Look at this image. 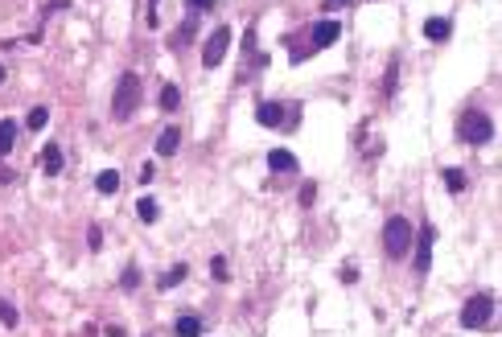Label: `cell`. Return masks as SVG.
<instances>
[{
	"instance_id": "6da1fadb",
	"label": "cell",
	"mask_w": 502,
	"mask_h": 337,
	"mask_svg": "<svg viewBox=\"0 0 502 337\" xmlns=\"http://www.w3.org/2000/svg\"><path fill=\"white\" fill-rule=\"evenodd\" d=\"M140 99H144L140 74H136V70H124V74H119V82H115V91H111V119H115V124L132 119V111L140 107Z\"/></svg>"
},
{
	"instance_id": "7a4b0ae2",
	"label": "cell",
	"mask_w": 502,
	"mask_h": 337,
	"mask_svg": "<svg viewBox=\"0 0 502 337\" xmlns=\"http://www.w3.org/2000/svg\"><path fill=\"white\" fill-rule=\"evenodd\" d=\"M412 239H416V231H412V222L404 214H391L383 222V251H387V259H408L412 255Z\"/></svg>"
},
{
	"instance_id": "3957f363",
	"label": "cell",
	"mask_w": 502,
	"mask_h": 337,
	"mask_svg": "<svg viewBox=\"0 0 502 337\" xmlns=\"http://www.w3.org/2000/svg\"><path fill=\"white\" fill-rule=\"evenodd\" d=\"M457 136L466 140V144H490V136H494V119L486 115V111H466L461 119H457Z\"/></svg>"
},
{
	"instance_id": "277c9868",
	"label": "cell",
	"mask_w": 502,
	"mask_h": 337,
	"mask_svg": "<svg viewBox=\"0 0 502 337\" xmlns=\"http://www.w3.org/2000/svg\"><path fill=\"white\" fill-rule=\"evenodd\" d=\"M494 317V297L490 292H474L461 309V329H486Z\"/></svg>"
},
{
	"instance_id": "5b68a950",
	"label": "cell",
	"mask_w": 502,
	"mask_h": 337,
	"mask_svg": "<svg viewBox=\"0 0 502 337\" xmlns=\"http://www.w3.org/2000/svg\"><path fill=\"white\" fill-rule=\"evenodd\" d=\"M433 247H437V226H433V222H424V226H420V235L412 239V268H416L420 276L433 268Z\"/></svg>"
},
{
	"instance_id": "8992f818",
	"label": "cell",
	"mask_w": 502,
	"mask_h": 337,
	"mask_svg": "<svg viewBox=\"0 0 502 337\" xmlns=\"http://www.w3.org/2000/svg\"><path fill=\"white\" fill-rule=\"evenodd\" d=\"M227 45H231V29H227V25H214V33H210L206 45H202V66H206V70H218L223 58H227Z\"/></svg>"
},
{
	"instance_id": "52a82bcc",
	"label": "cell",
	"mask_w": 502,
	"mask_h": 337,
	"mask_svg": "<svg viewBox=\"0 0 502 337\" xmlns=\"http://www.w3.org/2000/svg\"><path fill=\"white\" fill-rule=\"evenodd\" d=\"M342 37V21H317L309 33V49H330Z\"/></svg>"
},
{
	"instance_id": "ba28073f",
	"label": "cell",
	"mask_w": 502,
	"mask_h": 337,
	"mask_svg": "<svg viewBox=\"0 0 502 337\" xmlns=\"http://www.w3.org/2000/svg\"><path fill=\"white\" fill-rule=\"evenodd\" d=\"M255 119H260L264 128H284V124H288V103H272V99H268V103L255 107Z\"/></svg>"
},
{
	"instance_id": "9c48e42d",
	"label": "cell",
	"mask_w": 502,
	"mask_h": 337,
	"mask_svg": "<svg viewBox=\"0 0 502 337\" xmlns=\"http://www.w3.org/2000/svg\"><path fill=\"white\" fill-rule=\"evenodd\" d=\"M37 165H41L45 177H58V173H62V148H58V144H45V148L37 152Z\"/></svg>"
},
{
	"instance_id": "30bf717a",
	"label": "cell",
	"mask_w": 502,
	"mask_h": 337,
	"mask_svg": "<svg viewBox=\"0 0 502 337\" xmlns=\"http://www.w3.org/2000/svg\"><path fill=\"white\" fill-rule=\"evenodd\" d=\"M424 37L429 41H449L453 37V21L449 16H429L424 21Z\"/></svg>"
},
{
	"instance_id": "8fae6325",
	"label": "cell",
	"mask_w": 502,
	"mask_h": 337,
	"mask_svg": "<svg viewBox=\"0 0 502 337\" xmlns=\"http://www.w3.org/2000/svg\"><path fill=\"white\" fill-rule=\"evenodd\" d=\"M177 148H181V132H177V124H169L157 136V156H177Z\"/></svg>"
},
{
	"instance_id": "7c38bea8",
	"label": "cell",
	"mask_w": 502,
	"mask_h": 337,
	"mask_svg": "<svg viewBox=\"0 0 502 337\" xmlns=\"http://www.w3.org/2000/svg\"><path fill=\"white\" fill-rule=\"evenodd\" d=\"M268 169H272V173H297L301 165H297V156H293L288 148H272V152H268Z\"/></svg>"
},
{
	"instance_id": "4fadbf2b",
	"label": "cell",
	"mask_w": 502,
	"mask_h": 337,
	"mask_svg": "<svg viewBox=\"0 0 502 337\" xmlns=\"http://www.w3.org/2000/svg\"><path fill=\"white\" fill-rule=\"evenodd\" d=\"M173 337H202V317L198 313H181L173 321Z\"/></svg>"
},
{
	"instance_id": "5bb4252c",
	"label": "cell",
	"mask_w": 502,
	"mask_h": 337,
	"mask_svg": "<svg viewBox=\"0 0 502 337\" xmlns=\"http://www.w3.org/2000/svg\"><path fill=\"white\" fill-rule=\"evenodd\" d=\"M194 33H198V21H194V16H185V21H181V29L169 37V49H185V45L194 41Z\"/></svg>"
},
{
	"instance_id": "9a60e30c",
	"label": "cell",
	"mask_w": 502,
	"mask_h": 337,
	"mask_svg": "<svg viewBox=\"0 0 502 337\" xmlns=\"http://www.w3.org/2000/svg\"><path fill=\"white\" fill-rule=\"evenodd\" d=\"M396 91H400V58L387 62V74H383V99H396Z\"/></svg>"
},
{
	"instance_id": "2e32d148",
	"label": "cell",
	"mask_w": 502,
	"mask_h": 337,
	"mask_svg": "<svg viewBox=\"0 0 502 337\" xmlns=\"http://www.w3.org/2000/svg\"><path fill=\"white\" fill-rule=\"evenodd\" d=\"M177 107H181V91H177V82H165V86H161V111L173 115Z\"/></svg>"
},
{
	"instance_id": "e0dca14e",
	"label": "cell",
	"mask_w": 502,
	"mask_h": 337,
	"mask_svg": "<svg viewBox=\"0 0 502 337\" xmlns=\"http://www.w3.org/2000/svg\"><path fill=\"white\" fill-rule=\"evenodd\" d=\"M95 189H99L103 198H111V194L119 189V173H115V169H103V173L95 177Z\"/></svg>"
},
{
	"instance_id": "ac0fdd59",
	"label": "cell",
	"mask_w": 502,
	"mask_h": 337,
	"mask_svg": "<svg viewBox=\"0 0 502 337\" xmlns=\"http://www.w3.org/2000/svg\"><path fill=\"white\" fill-rule=\"evenodd\" d=\"M185 276H190V268H185V264H173V268H169V272H165V276L157 280V288H165V292H169V288H177V284H181Z\"/></svg>"
},
{
	"instance_id": "d6986e66",
	"label": "cell",
	"mask_w": 502,
	"mask_h": 337,
	"mask_svg": "<svg viewBox=\"0 0 502 337\" xmlns=\"http://www.w3.org/2000/svg\"><path fill=\"white\" fill-rule=\"evenodd\" d=\"M16 148V124L12 119H0V156H8Z\"/></svg>"
},
{
	"instance_id": "ffe728a7",
	"label": "cell",
	"mask_w": 502,
	"mask_h": 337,
	"mask_svg": "<svg viewBox=\"0 0 502 337\" xmlns=\"http://www.w3.org/2000/svg\"><path fill=\"white\" fill-rule=\"evenodd\" d=\"M441 177H445V189H449V194H466V185H470V177H466L461 169H445Z\"/></svg>"
},
{
	"instance_id": "44dd1931",
	"label": "cell",
	"mask_w": 502,
	"mask_h": 337,
	"mask_svg": "<svg viewBox=\"0 0 502 337\" xmlns=\"http://www.w3.org/2000/svg\"><path fill=\"white\" fill-rule=\"evenodd\" d=\"M157 214H161V206H157L152 198H140V202H136V218H140L144 226H152V222H157Z\"/></svg>"
},
{
	"instance_id": "7402d4cb",
	"label": "cell",
	"mask_w": 502,
	"mask_h": 337,
	"mask_svg": "<svg viewBox=\"0 0 502 337\" xmlns=\"http://www.w3.org/2000/svg\"><path fill=\"white\" fill-rule=\"evenodd\" d=\"M0 325H4V329H16V325H21V313H16V305H8L4 297H0Z\"/></svg>"
},
{
	"instance_id": "603a6c76",
	"label": "cell",
	"mask_w": 502,
	"mask_h": 337,
	"mask_svg": "<svg viewBox=\"0 0 502 337\" xmlns=\"http://www.w3.org/2000/svg\"><path fill=\"white\" fill-rule=\"evenodd\" d=\"M45 124H49V107H33L29 119H25V128H33V132H41Z\"/></svg>"
},
{
	"instance_id": "cb8c5ba5",
	"label": "cell",
	"mask_w": 502,
	"mask_h": 337,
	"mask_svg": "<svg viewBox=\"0 0 502 337\" xmlns=\"http://www.w3.org/2000/svg\"><path fill=\"white\" fill-rule=\"evenodd\" d=\"M136 284H140V272H136V264H128V268H124V276H119V288H124V292H132Z\"/></svg>"
},
{
	"instance_id": "d4e9b609",
	"label": "cell",
	"mask_w": 502,
	"mask_h": 337,
	"mask_svg": "<svg viewBox=\"0 0 502 337\" xmlns=\"http://www.w3.org/2000/svg\"><path fill=\"white\" fill-rule=\"evenodd\" d=\"M297 198H301V206H305V210H309V206H313V202H317V181H305V185H301V194H297Z\"/></svg>"
},
{
	"instance_id": "484cf974",
	"label": "cell",
	"mask_w": 502,
	"mask_h": 337,
	"mask_svg": "<svg viewBox=\"0 0 502 337\" xmlns=\"http://www.w3.org/2000/svg\"><path fill=\"white\" fill-rule=\"evenodd\" d=\"M87 247H91V251L103 247V231H99V226H87Z\"/></svg>"
},
{
	"instance_id": "4316f807",
	"label": "cell",
	"mask_w": 502,
	"mask_h": 337,
	"mask_svg": "<svg viewBox=\"0 0 502 337\" xmlns=\"http://www.w3.org/2000/svg\"><path fill=\"white\" fill-rule=\"evenodd\" d=\"M210 268H214V276H218V280H227V259H223V255H214V259H210Z\"/></svg>"
},
{
	"instance_id": "83f0119b",
	"label": "cell",
	"mask_w": 502,
	"mask_h": 337,
	"mask_svg": "<svg viewBox=\"0 0 502 337\" xmlns=\"http://www.w3.org/2000/svg\"><path fill=\"white\" fill-rule=\"evenodd\" d=\"M185 4H190V8H194V12H210V8H214V4H218V0H185Z\"/></svg>"
},
{
	"instance_id": "f1b7e54d",
	"label": "cell",
	"mask_w": 502,
	"mask_h": 337,
	"mask_svg": "<svg viewBox=\"0 0 502 337\" xmlns=\"http://www.w3.org/2000/svg\"><path fill=\"white\" fill-rule=\"evenodd\" d=\"M152 173H157L152 165H140V185H148V181H152Z\"/></svg>"
},
{
	"instance_id": "f546056e",
	"label": "cell",
	"mask_w": 502,
	"mask_h": 337,
	"mask_svg": "<svg viewBox=\"0 0 502 337\" xmlns=\"http://www.w3.org/2000/svg\"><path fill=\"white\" fill-rule=\"evenodd\" d=\"M62 8H70V0H49V8H45V16H49V12H62Z\"/></svg>"
},
{
	"instance_id": "4dcf8cb0",
	"label": "cell",
	"mask_w": 502,
	"mask_h": 337,
	"mask_svg": "<svg viewBox=\"0 0 502 337\" xmlns=\"http://www.w3.org/2000/svg\"><path fill=\"white\" fill-rule=\"evenodd\" d=\"M321 4H326V8H330V12H334V8H346V4H350V0H321Z\"/></svg>"
},
{
	"instance_id": "1f68e13d",
	"label": "cell",
	"mask_w": 502,
	"mask_h": 337,
	"mask_svg": "<svg viewBox=\"0 0 502 337\" xmlns=\"http://www.w3.org/2000/svg\"><path fill=\"white\" fill-rule=\"evenodd\" d=\"M107 337H124V329L119 325H107Z\"/></svg>"
},
{
	"instance_id": "d6a6232c",
	"label": "cell",
	"mask_w": 502,
	"mask_h": 337,
	"mask_svg": "<svg viewBox=\"0 0 502 337\" xmlns=\"http://www.w3.org/2000/svg\"><path fill=\"white\" fill-rule=\"evenodd\" d=\"M0 82H4V66H0Z\"/></svg>"
}]
</instances>
